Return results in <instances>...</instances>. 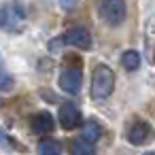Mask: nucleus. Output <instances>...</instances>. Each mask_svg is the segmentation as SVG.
<instances>
[{"mask_svg": "<svg viewBox=\"0 0 155 155\" xmlns=\"http://www.w3.org/2000/svg\"><path fill=\"white\" fill-rule=\"evenodd\" d=\"M113 89H115V72L106 64L96 66V70L91 74V96H94V100L108 98L113 94Z\"/></svg>", "mask_w": 155, "mask_h": 155, "instance_id": "1", "label": "nucleus"}, {"mask_svg": "<svg viewBox=\"0 0 155 155\" xmlns=\"http://www.w3.org/2000/svg\"><path fill=\"white\" fill-rule=\"evenodd\" d=\"M100 17L110 28H117L127 17V5L125 0H100Z\"/></svg>", "mask_w": 155, "mask_h": 155, "instance_id": "2", "label": "nucleus"}, {"mask_svg": "<svg viewBox=\"0 0 155 155\" xmlns=\"http://www.w3.org/2000/svg\"><path fill=\"white\" fill-rule=\"evenodd\" d=\"M24 19H26V11H24V7L19 2L5 5L2 9H0V28L2 30L17 32L24 26Z\"/></svg>", "mask_w": 155, "mask_h": 155, "instance_id": "3", "label": "nucleus"}, {"mask_svg": "<svg viewBox=\"0 0 155 155\" xmlns=\"http://www.w3.org/2000/svg\"><path fill=\"white\" fill-rule=\"evenodd\" d=\"M155 132H153V125L147 123V121H134L130 123V127L125 130V138L130 144L134 147H140V144H147L149 140H153Z\"/></svg>", "mask_w": 155, "mask_h": 155, "instance_id": "4", "label": "nucleus"}, {"mask_svg": "<svg viewBox=\"0 0 155 155\" xmlns=\"http://www.w3.org/2000/svg\"><path fill=\"white\" fill-rule=\"evenodd\" d=\"M58 83H60V87H62L66 94L74 96V94L81 91V85H83V72H81L79 68H64V70L60 72Z\"/></svg>", "mask_w": 155, "mask_h": 155, "instance_id": "5", "label": "nucleus"}, {"mask_svg": "<svg viewBox=\"0 0 155 155\" xmlns=\"http://www.w3.org/2000/svg\"><path fill=\"white\" fill-rule=\"evenodd\" d=\"M62 41H64V45H70V47L83 49V51L91 49V45H94L91 34H89L85 28H72V30H68L66 34H62Z\"/></svg>", "mask_w": 155, "mask_h": 155, "instance_id": "6", "label": "nucleus"}, {"mask_svg": "<svg viewBox=\"0 0 155 155\" xmlns=\"http://www.w3.org/2000/svg\"><path fill=\"white\" fill-rule=\"evenodd\" d=\"M58 119H60V125H62L64 130H74V127L81 123V110L77 108L74 102H64V104L60 106Z\"/></svg>", "mask_w": 155, "mask_h": 155, "instance_id": "7", "label": "nucleus"}, {"mask_svg": "<svg viewBox=\"0 0 155 155\" xmlns=\"http://www.w3.org/2000/svg\"><path fill=\"white\" fill-rule=\"evenodd\" d=\"M30 130L38 136H45V134H51L55 130V117L49 113V110H41L36 113L32 119H30Z\"/></svg>", "mask_w": 155, "mask_h": 155, "instance_id": "8", "label": "nucleus"}, {"mask_svg": "<svg viewBox=\"0 0 155 155\" xmlns=\"http://www.w3.org/2000/svg\"><path fill=\"white\" fill-rule=\"evenodd\" d=\"M81 138L83 140H87L89 144H94L96 140H100V136H102V127H100V123H96V121H85L83 123V130H81Z\"/></svg>", "mask_w": 155, "mask_h": 155, "instance_id": "9", "label": "nucleus"}, {"mask_svg": "<svg viewBox=\"0 0 155 155\" xmlns=\"http://www.w3.org/2000/svg\"><path fill=\"white\" fill-rule=\"evenodd\" d=\"M38 155H62V144L55 138H43L36 147Z\"/></svg>", "mask_w": 155, "mask_h": 155, "instance_id": "10", "label": "nucleus"}, {"mask_svg": "<svg viewBox=\"0 0 155 155\" xmlns=\"http://www.w3.org/2000/svg\"><path fill=\"white\" fill-rule=\"evenodd\" d=\"M121 66L125 68V70H138L140 68V53L138 51H134V49H130V51H125L123 55H121Z\"/></svg>", "mask_w": 155, "mask_h": 155, "instance_id": "11", "label": "nucleus"}, {"mask_svg": "<svg viewBox=\"0 0 155 155\" xmlns=\"http://www.w3.org/2000/svg\"><path fill=\"white\" fill-rule=\"evenodd\" d=\"M91 153H94V144H89V142L83 140V138L72 140V144H70V155H91Z\"/></svg>", "mask_w": 155, "mask_h": 155, "instance_id": "12", "label": "nucleus"}, {"mask_svg": "<svg viewBox=\"0 0 155 155\" xmlns=\"http://www.w3.org/2000/svg\"><path fill=\"white\" fill-rule=\"evenodd\" d=\"M13 77L2 68V64H0V91H11L13 89Z\"/></svg>", "mask_w": 155, "mask_h": 155, "instance_id": "13", "label": "nucleus"}, {"mask_svg": "<svg viewBox=\"0 0 155 155\" xmlns=\"http://www.w3.org/2000/svg\"><path fill=\"white\" fill-rule=\"evenodd\" d=\"M62 47H64V41H62V36H58V38L49 41V45H47L49 53H60V51H62Z\"/></svg>", "mask_w": 155, "mask_h": 155, "instance_id": "14", "label": "nucleus"}, {"mask_svg": "<svg viewBox=\"0 0 155 155\" xmlns=\"http://www.w3.org/2000/svg\"><path fill=\"white\" fill-rule=\"evenodd\" d=\"M0 144H2V147H17V142L13 138H9V134L5 132V127H0Z\"/></svg>", "mask_w": 155, "mask_h": 155, "instance_id": "15", "label": "nucleus"}, {"mask_svg": "<svg viewBox=\"0 0 155 155\" xmlns=\"http://www.w3.org/2000/svg\"><path fill=\"white\" fill-rule=\"evenodd\" d=\"M74 5H77V0H60V7H62L64 11H70V9H74Z\"/></svg>", "mask_w": 155, "mask_h": 155, "instance_id": "16", "label": "nucleus"}, {"mask_svg": "<svg viewBox=\"0 0 155 155\" xmlns=\"http://www.w3.org/2000/svg\"><path fill=\"white\" fill-rule=\"evenodd\" d=\"M64 62H66V64H68V62H72V64H77V66H81V60H79L77 55H66V60H64Z\"/></svg>", "mask_w": 155, "mask_h": 155, "instance_id": "17", "label": "nucleus"}, {"mask_svg": "<svg viewBox=\"0 0 155 155\" xmlns=\"http://www.w3.org/2000/svg\"><path fill=\"white\" fill-rule=\"evenodd\" d=\"M142 155H155V153H153V151H149V153H142Z\"/></svg>", "mask_w": 155, "mask_h": 155, "instance_id": "18", "label": "nucleus"}, {"mask_svg": "<svg viewBox=\"0 0 155 155\" xmlns=\"http://www.w3.org/2000/svg\"><path fill=\"white\" fill-rule=\"evenodd\" d=\"M153 64H155V58H153Z\"/></svg>", "mask_w": 155, "mask_h": 155, "instance_id": "19", "label": "nucleus"}]
</instances>
